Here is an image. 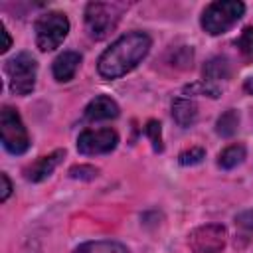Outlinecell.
Here are the masks:
<instances>
[{"instance_id":"cell-1","label":"cell","mask_w":253,"mask_h":253,"mask_svg":"<svg viewBox=\"0 0 253 253\" xmlns=\"http://www.w3.org/2000/svg\"><path fill=\"white\" fill-rule=\"evenodd\" d=\"M150 38L144 32H130L111 43L99 57L97 69L105 79H117L132 71L148 53Z\"/></svg>"},{"instance_id":"cell-2","label":"cell","mask_w":253,"mask_h":253,"mask_svg":"<svg viewBox=\"0 0 253 253\" xmlns=\"http://www.w3.org/2000/svg\"><path fill=\"white\" fill-rule=\"evenodd\" d=\"M125 12V4L119 2H89L85 8V24L89 36L95 40H105L119 24Z\"/></svg>"},{"instance_id":"cell-3","label":"cell","mask_w":253,"mask_h":253,"mask_svg":"<svg viewBox=\"0 0 253 253\" xmlns=\"http://www.w3.org/2000/svg\"><path fill=\"white\" fill-rule=\"evenodd\" d=\"M243 12H245V4L237 0L211 2L202 14V28L210 36L225 34L229 28H233V24H237Z\"/></svg>"},{"instance_id":"cell-4","label":"cell","mask_w":253,"mask_h":253,"mask_svg":"<svg viewBox=\"0 0 253 253\" xmlns=\"http://www.w3.org/2000/svg\"><path fill=\"white\" fill-rule=\"evenodd\" d=\"M69 20L63 12H47L36 22V43L42 51H51L67 38Z\"/></svg>"},{"instance_id":"cell-5","label":"cell","mask_w":253,"mask_h":253,"mask_svg":"<svg viewBox=\"0 0 253 253\" xmlns=\"http://www.w3.org/2000/svg\"><path fill=\"white\" fill-rule=\"evenodd\" d=\"M6 73L10 79V89L16 95H28L32 93L36 85V75H38V63L32 57V53L22 51L8 59L6 63Z\"/></svg>"},{"instance_id":"cell-6","label":"cell","mask_w":253,"mask_h":253,"mask_svg":"<svg viewBox=\"0 0 253 253\" xmlns=\"http://www.w3.org/2000/svg\"><path fill=\"white\" fill-rule=\"evenodd\" d=\"M0 132H2V144L12 154H24L30 148V136L28 130L12 107H4L0 113Z\"/></svg>"},{"instance_id":"cell-7","label":"cell","mask_w":253,"mask_h":253,"mask_svg":"<svg viewBox=\"0 0 253 253\" xmlns=\"http://www.w3.org/2000/svg\"><path fill=\"white\" fill-rule=\"evenodd\" d=\"M227 231L219 223H208L196 227L188 235V245L194 253H221L225 249Z\"/></svg>"},{"instance_id":"cell-8","label":"cell","mask_w":253,"mask_h":253,"mask_svg":"<svg viewBox=\"0 0 253 253\" xmlns=\"http://www.w3.org/2000/svg\"><path fill=\"white\" fill-rule=\"evenodd\" d=\"M119 144V134L113 128H97V130H85L77 138V150L81 154L93 156V154H107L115 150Z\"/></svg>"},{"instance_id":"cell-9","label":"cell","mask_w":253,"mask_h":253,"mask_svg":"<svg viewBox=\"0 0 253 253\" xmlns=\"http://www.w3.org/2000/svg\"><path fill=\"white\" fill-rule=\"evenodd\" d=\"M65 156V150H53L51 154H47V156H42V158H38L34 164H30L26 170H24V174H26V180H30V182H42V180H45L53 170H55V166L61 162V158Z\"/></svg>"},{"instance_id":"cell-10","label":"cell","mask_w":253,"mask_h":253,"mask_svg":"<svg viewBox=\"0 0 253 253\" xmlns=\"http://www.w3.org/2000/svg\"><path fill=\"white\" fill-rule=\"evenodd\" d=\"M117 117H119V105L107 95L95 97L85 107V121H89V123L109 121V119H117Z\"/></svg>"},{"instance_id":"cell-11","label":"cell","mask_w":253,"mask_h":253,"mask_svg":"<svg viewBox=\"0 0 253 253\" xmlns=\"http://www.w3.org/2000/svg\"><path fill=\"white\" fill-rule=\"evenodd\" d=\"M79 63H81V55L77 51H63V53H59L53 59V65H51L53 77L57 81H69V79H73Z\"/></svg>"},{"instance_id":"cell-12","label":"cell","mask_w":253,"mask_h":253,"mask_svg":"<svg viewBox=\"0 0 253 253\" xmlns=\"http://www.w3.org/2000/svg\"><path fill=\"white\" fill-rule=\"evenodd\" d=\"M172 117L180 126H190L198 119V105L192 99L178 97L172 101Z\"/></svg>"},{"instance_id":"cell-13","label":"cell","mask_w":253,"mask_h":253,"mask_svg":"<svg viewBox=\"0 0 253 253\" xmlns=\"http://www.w3.org/2000/svg\"><path fill=\"white\" fill-rule=\"evenodd\" d=\"M231 75V65L227 61V57H211L210 61H206L204 65V81H219V79H227Z\"/></svg>"},{"instance_id":"cell-14","label":"cell","mask_w":253,"mask_h":253,"mask_svg":"<svg viewBox=\"0 0 253 253\" xmlns=\"http://www.w3.org/2000/svg\"><path fill=\"white\" fill-rule=\"evenodd\" d=\"M73 253H128L126 247L119 241H109V239H103V241H89V243H83L79 245Z\"/></svg>"},{"instance_id":"cell-15","label":"cell","mask_w":253,"mask_h":253,"mask_svg":"<svg viewBox=\"0 0 253 253\" xmlns=\"http://www.w3.org/2000/svg\"><path fill=\"white\" fill-rule=\"evenodd\" d=\"M243 158H245V146L243 144H231V146H227L219 152L217 162H219L221 168L229 170V168H235L237 164H241Z\"/></svg>"},{"instance_id":"cell-16","label":"cell","mask_w":253,"mask_h":253,"mask_svg":"<svg viewBox=\"0 0 253 253\" xmlns=\"http://www.w3.org/2000/svg\"><path fill=\"white\" fill-rule=\"evenodd\" d=\"M237 126H239V115H237V111H235V109H227V111L217 119L215 130H217L219 136H225V138H227V136L235 134Z\"/></svg>"},{"instance_id":"cell-17","label":"cell","mask_w":253,"mask_h":253,"mask_svg":"<svg viewBox=\"0 0 253 253\" xmlns=\"http://www.w3.org/2000/svg\"><path fill=\"white\" fill-rule=\"evenodd\" d=\"M235 45L239 47V51H241V55L245 59H253V26H247L241 32V36L237 38Z\"/></svg>"},{"instance_id":"cell-18","label":"cell","mask_w":253,"mask_h":253,"mask_svg":"<svg viewBox=\"0 0 253 253\" xmlns=\"http://www.w3.org/2000/svg\"><path fill=\"white\" fill-rule=\"evenodd\" d=\"M144 132H146V136L150 138V142H152V148H154V152H162V132H160V123L158 121H148L146 123V126H144Z\"/></svg>"},{"instance_id":"cell-19","label":"cell","mask_w":253,"mask_h":253,"mask_svg":"<svg viewBox=\"0 0 253 253\" xmlns=\"http://www.w3.org/2000/svg\"><path fill=\"white\" fill-rule=\"evenodd\" d=\"M204 158H206V150L200 148V146H194V148H190V150H184V152L178 156V160H180L182 166H194V164H200Z\"/></svg>"},{"instance_id":"cell-20","label":"cell","mask_w":253,"mask_h":253,"mask_svg":"<svg viewBox=\"0 0 253 253\" xmlns=\"http://www.w3.org/2000/svg\"><path fill=\"white\" fill-rule=\"evenodd\" d=\"M186 93L188 95H208V97H217L219 95V89L213 87L210 81H198L194 85H188L186 87Z\"/></svg>"},{"instance_id":"cell-21","label":"cell","mask_w":253,"mask_h":253,"mask_svg":"<svg viewBox=\"0 0 253 253\" xmlns=\"http://www.w3.org/2000/svg\"><path fill=\"white\" fill-rule=\"evenodd\" d=\"M97 174H99V170L95 166H87V164H79V166H73L69 170V176L79 178V180H93Z\"/></svg>"},{"instance_id":"cell-22","label":"cell","mask_w":253,"mask_h":253,"mask_svg":"<svg viewBox=\"0 0 253 253\" xmlns=\"http://www.w3.org/2000/svg\"><path fill=\"white\" fill-rule=\"evenodd\" d=\"M235 223L247 231H253V210H245L235 215Z\"/></svg>"},{"instance_id":"cell-23","label":"cell","mask_w":253,"mask_h":253,"mask_svg":"<svg viewBox=\"0 0 253 253\" xmlns=\"http://www.w3.org/2000/svg\"><path fill=\"white\" fill-rule=\"evenodd\" d=\"M0 180H2V196H0V200L2 202H6L8 200V196H10V192H12V184H10V178H8V174H0Z\"/></svg>"},{"instance_id":"cell-24","label":"cell","mask_w":253,"mask_h":253,"mask_svg":"<svg viewBox=\"0 0 253 253\" xmlns=\"http://www.w3.org/2000/svg\"><path fill=\"white\" fill-rule=\"evenodd\" d=\"M0 36H2V47H0V51L4 53V51H8V49H10V45H12V40H10L8 30H6V26H4V24L0 26Z\"/></svg>"},{"instance_id":"cell-25","label":"cell","mask_w":253,"mask_h":253,"mask_svg":"<svg viewBox=\"0 0 253 253\" xmlns=\"http://www.w3.org/2000/svg\"><path fill=\"white\" fill-rule=\"evenodd\" d=\"M243 87H245V91H247L249 95H253V77H249V79L245 81V85H243Z\"/></svg>"}]
</instances>
